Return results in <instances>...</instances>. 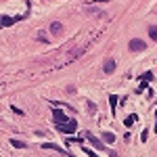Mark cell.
<instances>
[{
    "instance_id": "cell-9",
    "label": "cell",
    "mask_w": 157,
    "mask_h": 157,
    "mask_svg": "<svg viewBox=\"0 0 157 157\" xmlns=\"http://www.w3.org/2000/svg\"><path fill=\"white\" fill-rule=\"evenodd\" d=\"M109 105H111V115H117L115 113V105H117V97L115 94H109Z\"/></svg>"
},
{
    "instance_id": "cell-5",
    "label": "cell",
    "mask_w": 157,
    "mask_h": 157,
    "mask_svg": "<svg viewBox=\"0 0 157 157\" xmlns=\"http://www.w3.org/2000/svg\"><path fill=\"white\" fill-rule=\"evenodd\" d=\"M103 71H105V73H113V71H115V61L107 59L105 63H103Z\"/></svg>"
},
{
    "instance_id": "cell-13",
    "label": "cell",
    "mask_w": 157,
    "mask_h": 157,
    "mask_svg": "<svg viewBox=\"0 0 157 157\" xmlns=\"http://www.w3.org/2000/svg\"><path fill=\"white\" fill-rule=\"evenodd\" d=\"M82 151H84V153H86V155H88V157H98L97 153H94L92 149H88V147H82Z\"/></svg>"
},
{
    "instance_id": "cell-7",
    "label": "cell",
    "mask_w": 157,
    "mask_h": 157,
    "mask_svg": "<svg viewBox=\"0 0 157 157\" xmlns=\"http://www.w3.org/2000/svg\"><path fill=\"white\" fill-rule=\"evenodd\" d=\"M17 19H19V17H2V19H0V23H2V27H9V25H13Z\"/></svg>"
},
{
    "instance_id": "cell-16",
    "label": "cell",
    "mask_w": 157,
    "mask_h": 157,
    "mask_svg": "<svg viewBox=\"0 0 157 157\" xmlns=\"http://www.w3.org/2000/svg\"><path fill=\"white\" fill-rule=\"evenodd\" d=\"M88 111H90V113H97V105H94L92 101H88Z\"/></svg>"
},
{
    "instance_id": "cell-14",
    "label": "cell",
    "mask_w": 157,
    "mask_h": 157,
    "mask_svg": "<svg viewBox=\"0 0 157 157\" xmlns=\"http://www.w3.org/2000/svg\"><path fill=\"white\" fill-rule=\"evenodd\" d=\"M134 121H136V115H130V117H126V120H124V126H132Z\"/></svg>"
},
{
    "instance_id": "cell-19",
    "label": "cell",
    "mask_w": 157,
    "mask_h": 157,
    "mask_svg": "<svg viewBox=\"0 0 157 157\" xmlns=\"http://www.w3.org/2000/svg\"><path fill=\"white\" fill-rule=\"evenodd\" d=\"M13 109V113H17V115H23V111L21 109H17V107H11Z\"/></svg>"
},
{
    "instance_id": "cell-20",
    "label": "cell",
    "mask_w": 157,
    "mask_h": 157,
    "mask_svg": "<svg viewBox=\"0 0 157 157\" xmlns=\"http://www.w3.org/2000/svg\"><path fill=\"white\" fill-rule=\"evenodd\" d=\"M0 19H2V17H0ZM0 27H2V23H0Z\"/></svg>"
},
{
    "instance_id": "cell-3",
    "label": "cell",
    "mask_w": 157,
    "mask_h": 157,
    "mask_svg": "<svg viewBox=\"0 0 157 157\" xmlns=\"http://www.w3.org/2000/svg\"><path fill=\"white\" fill-rule=\"evenodd\" d=\"M128 46H130V50H136V52H140V50H145L147 48V44L145 42H143V40H138V38H136V40H130V44H128Z\"/></svg>"
},
{
    "instance_id": "cell-12",
    "label": "cell",
    "mask_w": 157,
    "mask_h": 157,
    "mask_svg": "<svg viewBox=\"0 0 157 157\" xmlns=\"http://www.w3.org/2000/svg\"><path fill=\"white\" fill-rule=\"evenodd\" d=\"M149 36H151V40L157 42V25H151V27H149Z\"/></svg>"
},
{
    "instance_id": "cell-2",
    "label": "cell",
    "mask_w": 157,
    "mask_h": 157,
    "mask_svg": "<svg viewBox=\"0 0 157 157\" xmlns=\"http://www.w3.org/2000/svg\"><path fill=\"white\" fill-rule=\"evenodd\" d=\"M52 117H55V124H67V113L65 111H61V109H55L52 111Z\"/></svg>"
},
{
    "instance_id": "cell-6",
    "label": "cell",
    "mask_w": 157,
    "mask_h": 157,
    "mask_svg": "<svg viewBox=\"0 0 157 157\" xmlns=\"http://www.w3.org/2000/svg\"><path fill=\"white\" fill-rule=\"evenodd\" d=\"M149 80H153V73H151V71H147V73H143V75H140V88H138V92H143V88L147 86V82H149Z\"/></svg>"
},
{
    "instance_id": "cell-15",
    "label": "cell",
    "mask_w": 157,
    "mask_h": 157,
    "mask_svg": "<svg viewBox=\"0 0 157 157\" xmlns=\"http://www.w3.org/2000/svg\"><path fill=\"white\" fill-rule=\"evenodd\" d=\"M42 147H44V149H55V151H63V149H61V147H57L55 143H46V145H42Z\"/></svg>"
},
{
    "instance_id": "cell-10",
    "label": "cell",
    "mask_w": 157,
    "mask_h": 157,
    "mask_svg": "<svg viewBox=\"0 0 157 157\" xmlns=\"http://www.w3.org/2000/svg\"><path fill=\"white\" fill-rule=\"evenodd\" d=\"M103 140L109 143V145H111V143H115V134H113V132H103Z\"/></svg>"
},
{
    "instance_id": "cell-8",
    "label": "cell",
    "mask_w": 157,
    "mask_h": 157,
    "mask_svg": "<svg viewBox=\"0 0 157 157\" xmlns=\"http://www.w3.org/2000/svg\"><path fill=\"white\" fill-rule=\"evenodd\" d=\"M50 32H52V34H61V32H63V23H61V21L50 23Z\"/></svg>"
},
{
    "instance_id": "cell-11",
    "label": "cell",
    "mask_w": 157,
    "mask_h": 157,
    "mask_svg": "<svg viewBox=\"0 0 157 157\" xmlns=\"http://www.w3.org/2000/svg\"><path fill=\"white\" fill-rule=\"evenodd\" d=\"M11 147H17V149H25V143H21V140H17V138H11Z\"/></svg>"
},
{
    "instance_id": "cell-18",
    "label": "cell",
    "mask_w": 157,
    "mask_h": 157,
    "mask_svg": "<svg viewBox=\"0 0 157 157\" xmlns=\"http://www.w3.org/2000/svg\"><path fill=\"white\" fill-rule=\"evenodd\" d=\"M38 40H40V42H48V38H46L44 32H40V34H38Z\"/></svg>"
},
{
    "instance_id": "cell-1",
    "label": "cell",
    "mask_w": 157,
    "mask_h": 157,
    "mask_svg": "<svg viewBox=\"0 0 157 157\" xmlns=\"http://www.w3.org/2000/svg\"><path fill=\"white\" fill-rule=\"evenodd\" d=\"M55 128L63 134H73L78 130V124H75V120H69L67 124H55Z\"/></svg>"
},
{
    "instance_id": "cell-4",
    "label": "cell",
    "mask_w": 157,
    "mask_h": 157,
    "mask_svg": "<svg viewBox=\"0 0 157 157\" xmlns=\"http://www.w3.org/2000/svg\"><path fill=\"white\" fill-rule=\"evenodd\" d=\"M86 138L92 143V147H97V149H101V151H103V149H107V147L103 145V143H101V140H98V138H97V136H94L92 132H86Z\"/></svg>"
},
{
    "instance_id": "cell-17",
    "label": "cell",
    "mask_w": 157,
    "mask_h": 157,
    "mask_svg": "<svg viewBox=\"0 0 157 157\" xmlns=\"http://www.w3.org/2000/svg\"><path fill=\"white\" fill-rule=\"evenodd\" d=\"M147 138H149V128H147V130H143V132H140V140H143V143H145Z\"/></svg>"
}]
</instances>
